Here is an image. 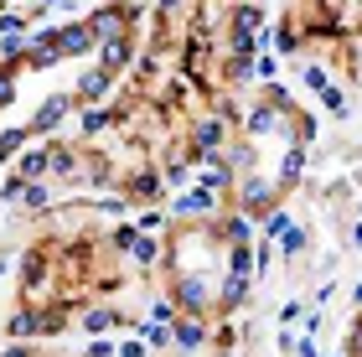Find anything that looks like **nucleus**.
<instances>
[{
	"label": "nucleus",
	"instance_id": "obj_35",
	"mask_svg": "<svg viewBox=\"0 0 362 357\" xmlns=\"http://www.w3.org/2000/svg\"><path fill=\"white\" fill-rule=\"evenodd\" d=\"M352 305H357V311H362V280L352 285Z\"/></svg>",
	"mask_w": 362,
	"mask_h": 357
},
{
	"label": "nucleus",
	"instance_id": "obj_10",
	"mask_svg": "<svg viewBox=\"0 0 362 357\" xmlns=\"http://www.w3.org/2000/svg\"><path fill=\"white\" fill-rule=\"evenodd\" d=\"M124 254L135 259L140 269H156V264H166V249H160V238H156V233H135V243H129Z\"/></svg>",
	"mask_w": 362,
	"mask_h": 357
},
{
	"label": "nucleus",
	"instance_id": "obj_18",
	"mask_svg": "<svg viewBox=\"0 0 362 357\" xmlns=\"http://www.w3.org/2000/svg\"><path fill=\"white\" fill-rule=\"evenodd\" d=\"M290 223H295V218H290V207H279V202H274V207H269V213H264V218H259V228H264V238L274 243L279 233H285V228H290Z\"/></svg>",
	"mask_w": 362,
	"mask_h": 357
},
{
	"label": "nucleus",
	"instance_id": "obj_26",
	"mask_svg": "<svg viewBox=\"0 0 362 357\" xmlns=\"http://www.w3.org/2000/svg\"><path fill=\"white\" fill-rule=\"evenodd\" d=\"M114 357H151V347L140 336H124V342H114Z\"/></svg>",
	"mask_w": 362,
	"mask_h": 357
},
{
	"label": "nucleus",
	"instance_id": "obj_16",
	"mask_svg": "<svg viewBox=\"0 0 362 357\" xmlns=\"http://www.w3.org/2000/svg\"><path fill=\"white\" fill-rule=\"evenodd\" d=\"M300 88L305 93H326L332 88V68H326V62H300Z\"/></svg>",
	"mask_w": 362,
	"mask_h": 357
},
{
	"label": "nucleus",
	"instance_id": "obj_23",
	"mask_svg": "<svg viewBox=\"0 0 362 357\" xmlns=\"http://www.w3.org/2000/svg\"><path fill=\"white\" fill-rule=\"evenodd\" d=\"M109 109L104 104H93V109H83V135H104V129H109Z\"/></svg>",
	"mask_w": 362,
	"mask_h": 357
},
{
	"label": "nucleus",
	"instance_id": "obj_15",
	"mask_svg": "<svg viewBox=\"0 0 362 357\" xmlns=\"http://www.w3.org/2000/svg\"><path fill=\"white\" fill-rule=\"evenodd\" d=\"M16 176H21V182H42V176H47V145H37V151H16Z\"/></svg>",
	"mask_w": 362,
	"mask_h": 357
},
{
	"label": "nucleus",
	"instance_id": "obj_39",
	"mask_svg": "<svg viewBox=\"0 0 362 357\" xmlns=\"http://www.w3.org/2000/svg\"><path fill=\"white\" fill-rule=\"evenodd\" d=\"M259 6H264V0H259Z\"/></svg>",
	"mask_w": 362,
	"mask_h": 357
},
{
	"label": "nucleus",
	"instance_id": "obj_37",
	"mask_svg": "<svg viewBox=\"0 0 362 357\" xmlns=\"http://www.w3.org/2000/svg\"><path fill=\"white\" fill-rule=\"evenodd\" d=\"M0 274H11V264H6V259H0Z\"/></svg>",
	"mask_w": 362,
	"mask_h": 357
},
{
	"label": "nucleus",
	"instance_id": "obj_9",
	"mask_svg": "<svg viewBox=\"0 0 362 357\" xmlns=\"http://www.w3.org/2000/svg\"><path fill=\"white\" fill-rule=\"evenodd\" d=\"M160 192H166L160 171H156V166H140L135 176H129V192H124V197H129V202H156Z\"/></svg>",
	"mask_w": 362,
	"mask_h": 357
},
{
	"label": "nucleus",
	"instance_id": "obj_2",
	"mask_svg": "<svg viewBox=\"0 0 362 357\" xmlns=\"http://www.w3.org/2000/svg\"><path fill=\"white\" fill-rule=\"evenodd\" d=\"M223 207H228L223 192H207V187H181L176 197H171L166 213H171L176 223H181V218H197V223H202V218H218Z\"/></svg>",
	"mask_w": 362,
	"mask_h": 357
},
{
	"label": "nucleus",
	"instance_id": "obj_30",
	"mask_svg": "<svg viewBox=\"0 0 362 357\" xmlns=\"http://www.w3.org/2000/svg\"><path fill=\"white\" fill-rule=\"evenodd\" d=\"M11 99H16V73L6 68V73H0V109H6Z\"/></svg>",
	"mask_w": 362,
	"mask_h": 357
},
{
	"label": "nucleus",
	"instance_id": "obj_38",
	"mask_svg": "<svg viewBox=\"0 0 362 357\" xmlns=\"http://www.w3.org/2000/svg\"><path fill=\"white\" fill-rule=\"evenodd\" d=\"M337 357H347V352H337Z\"/></svg>",
	"mask_w": 362,
	"mask_h": 357
},
{
	"label": "nucleus",
	"instance_id": "obj_28",
	"mask_svg": "<svg viewBox=\"0 0 362 357\" xmlns=\"http://www.w3.org/2000/svg\"><path fill=\"white\" fill-rule=\"evenodd\" d=\"M98 207H104V213H114V218H119V213H129V197H124V192H109V197L98 202Z\"/></svg>",
	"mask_w": 362,
	"mask_h": 357
},
{
	"label": "nucleus",
	"instance_id": "obj_36",
	"mask_svg": "<svg viewBox=\"0 0 362 357\" xmlns=\"http://www.w3.org/2000/svg\"><path fill=\"white\" fill-rule=\"evenodd\" d=\"M47 6H62V0H42V11H47Z\"/></svg>",
	"mask_w": 362,
	"mask_h": 357
},
{
	"label": "nucleus",
	"instance_id": "obj_22",
	"mask_svg": "<svg viewBox=\"0 0 362 357\" xmlns=\"http://www.w3.org/2000/svg\"><path fill=\"white\" fill-rule=\"evenodd\" d=\"M316 99H321V109H326V115H337V119H347V88H326V93H316Z\"/></svg>",
	"mask_w": 362,
	"mask_h": 357
},
{
	"label": "nucleus",
	"instance_id": "obj_6",
	"mask_svg": "<svg viewBox=\"0 0 362 357\" xmlns=\"http://www.w3.org/2000/svg\"><path fill=\"white\" fill-rule=\"evenodd\" d=\"M129 52H135V47H129V37H109V42H98V47H93L98 68H104L109 78H119V73L129 68Z\"/></svg>",
	"mask_w": 362,
	"mask_h": 357
},
{
	"label": "nucleus",
	"instance_id": "obj_8",
	"mask_svg": "<svg viewBox=\"0 0 362 357\" xmlns=\"http://www.w3.org/2000/svg\"><path fill=\"white\" fill-rule=\"evenodd\" d=\"M305 176V145H290L285 156H279V166H274V187L279 192H290L295 182Z\"/></svg>",
	"mask_w": 362,
	"mask_h": 357
},
{
	"label": "nucleus",
	"instance_id": "obj_34",
	"mask_svg": "<svg viewBox=\"0 0 362 357\" xmlns=\"http://www.w3.org/2000/svg\"><path fill=\"white\" fill-rule=\"evenodd\" d=\"M352 249H362V218L352 223Z\"/></svg>",
	"mask_w": 362,
	"mask_h": 357
},
{
	"label": "nucleus",
	"instance_id": "obj_24",
	"mask_svg": "<svg viewBox=\"0 0 362 357\" xmlns=\"http://www.w3.org/2000/svg\"><path fill=\"white\" fill-rule=\"evenodd\" d=\"M254 78L259 83H279V57H259L254 52Z\"/></svg>",
	"mask_w": 362,
	"mask_h": 357
},
{
	"label": "nucleus",
	"instance_id": "obj_17",
	"mask_svg": "<svg viewBox=\"0 0 362 357\" xmlns=\"http://www.w3.org/2000/svg\"><path fill=\"white\" fill-rule=\"evenodd\" d=\"M274 52H279V57H295V52H300V26H295V21H274Z\"/></svg>",
	"mask_w": 362,
	"mask_h": 357
},
{
	"label": "nucleus",
	"instance_id": "obj_14",
	"mask_svg": "<svg viewBox=\"0 0 362 357\" xmlns=\"http://www.w3.org/2000/svg\"><path fill=\"white\" fill-rule=\"evenodd\" d=\"M109 83H114V78H109L104 68H88L83 78H78L73 99H78V104H93V99H104V93H109Z\"/></svg>",
	"mask_w": 362,
	"mask_h": 357
},
{
	"label": "nucleus",
	"instance_id": "obj_4",
	"mask_svg": "<svg viewBox=\"0 0 362 357\" xmlns=\"http://www.w3.org/2000/svg\"><path fill=\"white\" fill-rule=\"evenodd\" d=\"M98 47V37L88 31V21H68V26H57V52L62 57H88Z\"/></svg>",
	"mask_w": 362,
	"mask_h": 357
},
{
	"label": "nucleus",
	"instance_id": "obj_29",
	"mask_svg": "<svg viewBox=\"0 0 362 357\" xmlns=\"http://www.w3.org/2000/svg\"><path fill=\"white\" fill-rule=\"evenodd\" d=\"M300 316H305V300H285L279 305V321H285V327H295Z\"/></svg>",
	"mask_w": 362,
	"mask_h": 357
},
{
	"label": "nucleus",
	"instance_id": "obj_5",
	"mask_svg": "<svg viewBox=\"0 0 362 357\" xmlns=\"http://www.w3.org/2000/svg\"><path fill=\"white\" fill-rule=\"evenodd\" d=\"M249 290H254V274H223L218 280V311L233 316L238 305H249Z\"/></svg>",
	"mask_w": 362,
	"mask_h": 357
},
{
	"label": "nucleus",
	"instance_id": "obj_32",
	"mask_svg": "<svg viewBox=\"0 0 362 357\" xmlns=\"http://www.w3.org/2000/svg\"><path fill=\"white\" fill-rule=\"evenodd\" d=\"M0 357H31V347H21V342H16V347H6V352H0Z\"/></svg>",
	"mask_w": 362,
	"mask_h": 357
},
{
	"label": "nucleus",
	"instance_id": "obj_33",
	"mask_svg": "<svg viewBox=\"0 0 362 357\" xmlns=\"http://www.w3.org/2000/svg\"><path fill=\"white\" fill-rule=\"evenodd\" d=\"M176 6H181V0H156V11H160V16H171Z\"/></svg>",
	"mask_w": 362,
	"mask_h": 357
},
{
	"label": "nucleus",
	"instance_id": "obj_3",
	"mask_svg": "<svg viewBox=\"0 0 362 357\" xmlns=\"http://www.w3.org/2000/svg\"><path fill=\"white\" fill-rule=\"evenodd\" d=\"M171 342H176V352H202V347L212 342V327H207L202 316L181 311V316L171 321Z\"/></svg>",
	"mask_w": 362,
	"mask_h": 357
},
{
	"label": "nucleus",
	"instance_id": "obj_21",
	"mask_svg": "<svg viewBox=\"0 0 362 357\" xmlns=\"http://www.w3.org/2000/svg\"><path fill=\"white\" fill-rule=\"evenodd\" d=\"M140 342L151 347V352H160V347H171V327H160V321H145V327H140Z\"/></svg>",
	"mask_w": 362,
	"mask_h": 357
},
{
	"label": "nucleus",
	"instance_id": "obj_31",
	"mask_svg": "<svg viewBox=\"0 0 362 357\" xmlns=\"http://www.w3.org/2000/svg\"><path fill=\"white\" fill-rule=\"evenodd\" d=\"M88 357H114V342H109V336H98V342L88 347Z\"/></svg>",
	"mask_w": 362,
	"mask_h": 357
},
{
	"label": "nucleus",
	"instance_id": "obj_12",
	"mask_svg": "<svg viewBox=\"0 0 362 357\" xmlns=\"http://www.w3.org/2000/svg\"><path fill=\"white\" fill-rule=\"evenodd\" d=\"M6 332L16 336V342H21V336H42V332H47V316L37 311V305H21V311L6 321Z\"/></svg>",
	"mask_w": 362,
	"mask_h": 357
},
{
	"label": "nucleus",
	"instance_id": "obj_19",
	"mask_svg": "<svg viewBox=\"0 0 362 357\" xmlns=\"http://www.w3.org/2000/svg\"><path fill=\"white\" fill-rule=\"evenodd\" d=\"M129 223H135V233H160V228H171V213H160V207H145V213H135Z\"/></svg>",
	"mask_w": 362,
	"mask_h": 357
},
{
	"label": "nucleus",
	"instance_id": "obj_13",
	"mask_svg": "<svg viewBox=\"0 0 362 357\" xmlns=\"http://www.w3.org/2000/svg\"><path fill=\"white\" fill-rule=\"evenodd\" d=\"M305 249H310V228H305V223H290V228L274 238V254L279 259H300Z\"/></svg>",
	"mask_w": 362,
	"mask_h": 357
},
{
	"label": "nucleus",
	"instance_id": "obj_11",
	"mask_svg": "<svg viewBox=\"0 0 362 357\" xmlns=\"http://www.w3.org/2000/svg\"><path fill=\"white\" fill-rule=\"evenodd\" d=\"M264 21H269V11L259 6V0H238L233 16H228V31H259Z\"/></svg>",
	"mask_w": 362,
	"mask_h": 357
},
{
	"label": "nucleus",
	"instance_id": "obj_25",
	"mask_svg": "<svg viewBox=\"0 0 362 357\" xmlns=\"http://www.w3.org/2000/svg\"><path fill=\"white\" fill-rule=\"evenodd\" d=\"M151 316L160 321V327H171V321H176L181 311H176V300H171V295H160V300H151Z\"/></svg>",
	"mask_w": 362,
	"mask_h": 357
},
{
	"label": "nucleus",
	"instance_id": "obj_20",
	"mask_svg": "<svg viewBox=\"0 0 362 357\" xmlns=\"http://www.w3.org/2000/svg\"><path fill=\"white\" fill-rule=\"evenodd\" d=\"M83 327H88L93 336H104V332H114V327H119V316H114V311H104V305H93V311H83Z\"/></svg>",
	"mask_w": 362,
	"mask_h": 357
},
{
	"label": "nucleus",
	"instance_id": "obj_7",
	"mask_svg": "<svg viewBox=\"0 0 362 357\" xmlns=\"http://www.w3.org/2000/svg\"><path fill=\"white\" fill-rule=\"evenodd\" d=\"M73 104H78L73 93H52V99H47V104L37 109V119L26 124V135H47V129H52V124H62V115H68Z\"/></svg>",
	"mask_w": 362,
	"mask_h": 357
},
{
	"label": "nucleus",
	"instance_id": "obj_27",
	"mask_svg": "<svg viewBox=\"0 0 362 357\" xmlns=\"http://www.w3.org/2000/svg\"><path fill=\"white\" fill-rule=\"evenodd\" d=\"M129 243H135V223H119V228L109 233V249H119V254H124Z\"/></svg>",
	"mask_w": 362,
	"mask_h": 357
},
{
	"label": "nucleus",
	"instance_id": "obj_1",
	"mask_svg": "<svg viewBox=\"0 0 362 357\" xmlns=\"http://www.w3.org/2000/svg\"><path fill=\"white\" fill-rule=\"evenodd\" d=\"M233 207L238 213H249V218H264L269 207H274V197H279V187H274V176H259V171H243V176H233Z\"/></svg>",
	"mask_w": 362,
	"mask_h": 357
}]
</instances>
